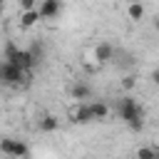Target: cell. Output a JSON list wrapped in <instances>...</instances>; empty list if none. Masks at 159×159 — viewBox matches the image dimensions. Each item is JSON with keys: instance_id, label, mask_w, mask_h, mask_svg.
I'll return each mask as SVG.
<instances>
[{"instance_id": "obj_1", "label": "cell", "mask_w": 159, "mask_h": 159, "mask_svg": "<svg viewBox=\"0 0 159 159\" xmlns=\"http://www.w3.org/2000/svg\"><path fill=\"white\" fill-rule=\"evenodd\" d=\"M40 57H42V47L40 45H32V47H17L15 42H7L5 45V62H12L27 72H32L37 65H40Z\"/></svg>"}, {"instance_id": "obj_2", "label": "cell", "mask_w": 159, "mask_h": 159, "mask_svg": "<svg viewBox=\"0 0 159 159\" xmlns=\"http://www.w3.org/2000/svg\"><path fill=\"white\" fill-rule=\"evenodd\" d=\"M114 109H117V117H119L132 132H139V129L144 127V107L139 104L137 97H132V94L119 97Z\"/></svg>"}, {"instance_id": "obj_3", "label": "cell", "mask_w": 159, "mask_h": 159, "mask_svg": "<svg viewBox=\"0 0 159 159\" xmlns=\"http://www.w3.org/2000/svg\"><path fill=\"white\" fill-rule=\"evenodd\" d=\"M0 82H2V87L22 89V87H27V84L32 82V72H27V70H22V67L2 60V62H0Z\"/></svg>"}, {"instance_id": "obj_4", "label": "cell", "mask_w": 159, "mask_h": 159, "mask_svg": "<svg viewBox=\"0 0 159 159\" xmlns=\"http://www.w3.org/2000/svg\"><path fill=\"white\" fill-rule=\"evenodd\" d=\"M0 154H5L7 159H27V157H30V149H27V144L20 142V139L2 137V139H0Z\"/></svg>"}, {"instance_id": "obj_5", "label": "cell", "mask_w": 159, "mask_h": 159, "mask_svg": "<svg viewBox=\"0 0 159 159\" xmlns=\"http://www.w3.org/2000/svg\"><path fill=\"white\" fill-rule=\"evenodd\" d=\"M70 119H72L75 124H92L94 117H92L89 102H77V104L72 107V112H70Z\"/></svg>"}, {"instance_id": "obj_6", "label": "cell", "mask_w": 159, "mask_h": 159, "mask_svg": "<svg viewBox=\"0 0 159 159\" xmlns=\"http://www.w3.org/2000/svg\"><path fill=\"white\" fill-rule=\"evenodd\" d=\"M37 10H40V17H42V20H55V17H60V12H62V2H60V0H42Z\"/></svg>"}, {"instance_id": "obj_7", "label": "cell", "mask_w": 159, "mask_h": 159, "mask_svg": "<svg viewBox=\"0 0 159 159\" xmlns=\"http://www.w3.org/2000/svg\"><path fill=\"white\" fill-rule=\"evenodd\" d=\"M114 57V47L109 45V42H97L94 45V62L97 65H104V62H109Z\"/></svg>"}, {"instance_id": "obj_8", "label": "cell", "mask_w": 159, "mask_h": 159, "mask_svg": "<svg viewBox=\"0 0 159 159\" xmlns=\"http://www.w3.org/2000/svg\"><path fill=\"white\" fill-rule=\"evenodd\" d=\"M70 92H72V99H77V102H87V99H92V87H89L87 82H82V80L75 82Z\"/></svg>"}, {"instance_id": "obj_9", "label": "cell", "mask_w": 159, "mask_h": 159, "mask_svg": "<svg viewBox=\"0 0 159 159\" xmlns=\"http://www.w3.org/2000/svg\"><path fill=\"white\" fill-rule=\"evenodd\" d=\"M20 27H25V30H30V27H35L42 17H40V10L35 7V10H25V12H20Z\"/></svg>"}, {"instance_id": "obj_10", "label": "cell", "mask_w": 159, "mask_h": 159, "mask_svg": "<svg viewBox=\"0 0 159 159\" xmlns=\"http://www.w3.org/2000/svg\"><path fill=\"white\" fill-rule=\"evenodd\" d=\"M127 17H129L132 22H142V20H144V5H142L139 0H129V2H127Z\"/></svg>"}, {"instance_id": "obj_11", "label": "cell", "mask_w": 159, "mask_h": 159, "mask_svg": "<svg viewBox=\"0 0 159 159\" xmlns=\"http://www.w3.org/2000/svg\"><path fill=\"white\" fill-rule=\"evenodd\" d=\"M89 107H92V117H94V122H102V119H107V117H109V107H107L102 99L89 102Z\"/></svg>"}, {"instance_id": "obj_12", "label": "cell", "mask_w": 159, "mask_h": 159, "mask_svg": "<svg viewBox=\"0 0 159 159\" xmlns=\"http://www.w3.org/2000/svg\"><path fill=\"white\" fill-rule=\"evenodd\" d=\"M55 129H60V119L55 117V114H45L42 119H40V132H55Z\"/></svg>"}, {"instance_id": "obj_13", "label": "cell", "mask_w": 159, "mask_h": 159, "mask_svg": "<svg viewBox=\"0 0 159 159\" xmlns=\"http://www.w3.org/2000/svg\"><path fill=\"white\" fill-rule=\"evenodd\" d=\"M137 159H157V147H139Z\"/></svg>"}, {"instance_id": "obj_14", "label": "cell", "mask_w": 159, "mask_h": 159, "mask_svg": "<svg viewBox=\"0 0 159 159\" xmlns=\"http://www.w3.org/2000/svg\"><path fill=\"white\" fill-rule=\"evenodd\" d=\"M37 0H17V5H20V12H25V10H35L37 5H35Z\"/></svg>"}, {"instance_id": "obj_15", "label": "cell", "mask_w": 159, "mask_h": 159, "mask_svg": "<svg viewBox=\"0 0 159 159\" xmlns=\"http://www.w3.org/2000/svg\"><path fill=\"white\" fill-rule=\"evenodd\" d=\"M122 87H124V89H132V87H134V77H124Z\"/></svg>"}, {"instance_id": "obj_16", "label": "cell", "mask_w": 159, "mask_h": 159, "mask_svg": "<svg viewBox=\"0 0 159 159\" xmlns=\"http://www.w3.org/2000/svg\"><path fill=\"white\" fill-rule=\"evenodd\" d=\"M152 82L159 87V70H154V72H152Z\"/></svg>"}, {"instance_id": "obj_17", "label": "cell", "mask_w": 159, "mask_h": 159, "mask_svg": "<svg viewBox=\"0 0 159 159\" xmlns=\"http://www.w3.org/2000/svg\"><path fill=\"white\" fill-rule=\"evenodd\" d=\"M154 30H157V32H159V12H157V15H154Z\"/></svg>"}, {"instance_id": "obj_18", "label": "cell", "mask_w": 159, "mask_h": 159, "mask_svg": "<svg viewBox=\"0 0 159 159\" xmlns=\"http://www.w3.org/2000/svg\"><path fill=\"white\" fill-rule=\"evenodd\" d=\"M2 7H5V0H0V12H2Z\"/></svg>"}, {"instance_id": "obj_19", "label": "cell", "mask_w": 159, "mask_h": 159, "mask_svg": "<svg viewBox=\"0 0 159 159\" xmlns=\"http://www.w3.org/2000/svg\"><path fill=\"white\" fill-rule=\"evenodd\" d=\"M0 87H2V82H0Z\"/></svg>"}]
</instances>
